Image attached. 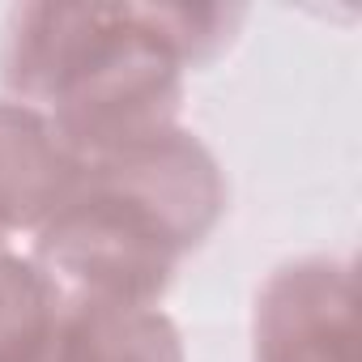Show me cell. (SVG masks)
Instances as JSON below:
<instances>
[{"instance_id":"cell-1","label":"cell","mask_w":362,"mask_h":362,"mask_svg":"<svg viewBox=\"0 0 362 362\" xmlns=\"http://www.w3.org/2000/svg\"><path fill=\"white\" fill-rule=\"evenodd\" d=\"M184 73L136 0H30L0 35L5 98L47 115L81 166L175 128Z\"/></svg>"},{"instance_id":"cell-2","label":"cell","mask_w":362,"mask_h":362,"mask_svg":"<svg viewBox=\"0 0 362 362\" xmlns=\"http://www.w3.org/2000/svg\"><path fill=\"white\" fill-rule=\"evenodd\" d=\"M188 252V235L149 197L107 166H81L73 197L35 230L30 260L64 298L158 307Z\"/></svg>"},{"instance_id":"cell-3","label":"cell","mask_w":362,"mask_h":362,"mask_svg":"<svg viewBox=\"0 0 362 362\" xmlns=\"http://www.w3.org/2000/svg\"><path fill=\"white\" fill-rule=\"evenodd\" d=\"M252 362H358L354 264L337 256L277 264L256 290Z\"/></svg>"},{"instance_id":"cell-4","label":"cell","mask_w":362,"mask_h":362,"mask_svg":"<svg viewBox=\"0 0 362 362\" xmlns=\"http://www.w3.org/2000/svg\"><path fill=\"white\" fill-rule=\"evenodd\" d=\"M81 162L47 115L0 98V218L13 235L39 230L77 188Z\"/></svg>"},{"instance_id":"cell-5","label":"cell","mask_w":362,"mask_h":362,"mask_svg":"<svg viewBox=\"0 0 362 362\" xmlns=\"http://www.w3.org/2000/svg\"><path fill=\"white\" fill-rule=\"evenodd\" d=\"M52 362H188L175 320L158 307L64 298Z\"/></svg>"},{"instance_id":"cell-6","label":"cell","mask_w":362,"mask_h":362,"mask_svg":"<svg viewBox=\"0 0 362 362\" xmlns=\"http://www.w3.org/2000/svg\"><path fill=\"white\" fill-rule=\"evenodd\" d=\"M64 294L18 252H0V362H39L56 337Z\"/></svg>"},{"instance_id":"cell-7","label":"cell","mask_w":362,"mask_h":362,"mask_svg":"<svg viewBox=\"0 0 362 362\" xmlns=\"http://www.w3.org/2000/svg\"><path fill=\"white\" fill-rule=\"evenodd\" d=\"M145 5L162 43L184 69H209L218 56H226L247 18L243 5H170V0H145Z\"/></svg>"},{"instance_id":"cell-8","label":"cell","mask_w":362,"mask_h":362,"mask_svg":"<svg viewBox=\"0 0 362 362\" xmlns=\"http://www.w3.org/2000/svg\"><path fill=\"white\" fill-rule=\"evenodd\" d=\"M9 239H13V230L5 226V218H0V252H9Z\"/></svg>"}]
</instances>
